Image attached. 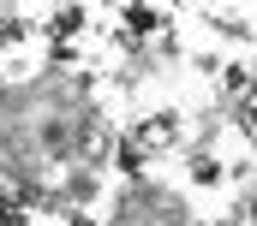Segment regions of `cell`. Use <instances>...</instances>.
<instances>
[{"instance_id":"1","label":"cell","mask_w":257,"mask_h":226,"mask_svg":"<svg viewBox=\"0 0 257 226\" xmlns=\"http://www.w3.org/2000/svg\"><path fill=\"white\" fill-rule=\"evenodd\" d=\"M174 143V119H150V125H138V149L144 155H156V149H168Z\"/></svg>"},{"instance_id":"2","label":"cell","mask_w":257,"mask_h":226,"mask_svg":"<svg viewBox=\"0 0 257 226\" xmlns=\"http://www.w3.org/2000/svg\"><path fill=\"white\" fill-rule=\"evenodd\" d=\"M126 30H162V6H126Z\"/></svg>"},{"instance_id":"3","label":"cell","mask_w":257,"mask_h":226,"mask_svg":"<svg viewBox=\"0 0 257 226\" xmlns=\"http://www.w3.org/2000/svg\"><path fill=\"white\" fill-rule=\"evenodd\" d=\"M245 131H251V143H257V96L245 102Z\"/></svg>"},{"instance_id":"4","label":"cell","mask_w":257,"mask_h":226,"mask_svg":"<svg viewBox=\"0 0 257 226\" xmlns=\"http://www.w3.org/2000/svg\"><path fill=\"white\" fill-rule=\"evenodd\" d=\"M72 226H90V220H72Z\"/></svg>"}]
</instances>
